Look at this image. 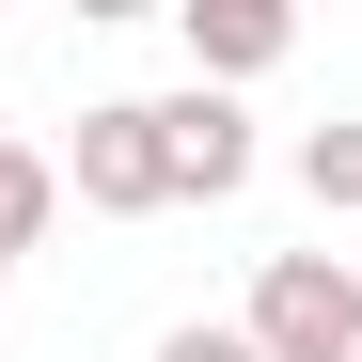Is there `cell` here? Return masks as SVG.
Returning a JSON list of instances; mask_svg holds the SVG:
<instances>
[{"mask_svg":"<svg viewBox=\"0 0 362 362\" xmlns=\"http://www.w3.org/2000/svg\"><path fill=\"white\" fill-rule=\"evenodd\" d=\"M158 362H252V331H236V315H189V331H158Z\"/></svg>","mask_w":362,"mask_h":362,"instance_id":"7","label":"cell"},{"mask_svg":"<svg viewBox=\"0 0 362 362\" xmlns=\"http://www.w3.org/2000/svg\"><path fill=\"white\" fill-rule=\"evenodd\" d=\"M64 189H79L95 221H158V205H173V173H158V95H95V110H79Z\"/></svg>","mask_w":362,"mask_h":362,"instance_id":"2","label":"cell"},{"mask_svg":"<svg viewBox=\"0 0 362 362\" xmlns=\"http://www.w3.org/2000/svg\"><path fill=\"white\" fill-rule=\"evenodd\" d=\"M47 221H64V158H32V142H0V252H32Z\"/></svg>","mask_w":362,"mask_h":362,"instance_id":"5","label":"cell"},{"mask_svg":"<svg viewBox=\"0 0 362 362\" xmlns=\"http://www.w3.org/2000/svg\"><path fill=\"white\" fill-rule=\"evenodd\" d=\"M236 331H252V362H362V268H331V252H268Z\"/></svg>","mask_w":362,"mask_h":362,"instance_id":"1","label":"cell"},{"mask_svg":"<svg viewBox=\"0 0 362 362\" xmlns=\"http://www.w3.org/2000/svg\"><path fill=\"white\" fill-rule=\"evenodd\" d=\"M0 284H16V252H0Z\"/></svg>","mask_w":362,"mask_h":362,"instance_id":"9","label":"cell"},{"mask_svg":"<svg viewBox=\"0 0 362 362\" xmlns=\"http://www.w3.org/2000/svg\"><path fill=\"white\" fill-rule=\"evenodd\" d=\"M158 173H173V205H236L252 189V110L236 95H158Z\"/></svg>","mask_w":362,"mask_h":362,"instance_id":"3","label":"cell"},{"mask_svg":"<svg viewBox=\"0 0 362 362\" xmlns=\"http://www.w3.org/2000/svg\"><path fill=\"white\" fill-rule=\"evenodd\" d=\"M299 189H315L331 221H362V127H315V142H299Z\"/></svg>","mask_w":362,"mask_h":362,"instance_id":"6","label":"cell"},{"mask_svg":"<svg viewBox=\"0 0 362 362\" xmlns=\"http://www.w3.org/2000/svg\"><path fill=\"white\" fill-rule=\"evenodd\" d=\"M173 32H189V79H205V95H236V79H268L284 47H299V16H284V0H189Z\"/></svg>","mask_w":362,"mask_h":362,"instance_id":"4","label":"cell"},{"mask_svg":"<svg viewBox=\"0 0 362 362\" xmlns=\"http://www.w3.org/2000/svg\"><path fill=\"white\" fill-rule=\"evenodd\" d=\"M0 142H16V110H0Z\"/></svg>","mask_w":362,"mask_h":362,"instance_id":"8","label":"cell"}]
</instances>
